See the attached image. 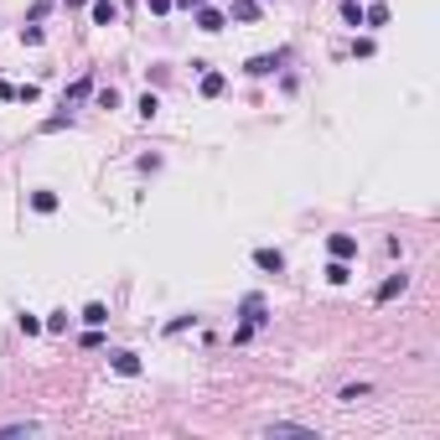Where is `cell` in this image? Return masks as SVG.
<instances>
[{
    "mask_svg": "<svg viewBox=\"0 0 440 440\" xmlns=\"http://www.w3.org/2000/svg\"><path fill=\"white\" fill-rule=\"evenodd\" d=\"M285 62H290V52H265V58H249V62H243V73H249V78H269V73L285 68Z\"/></svg>",
    "mask_w": 440,
    "mask_h": 440,
    "instance_id": "1",
    "label": "cell"
},
{
    "mask_svg": "<svg viewBox=\"0 0 440 440\" xmlns=\"http://www.w3.org/2000/svg\"><path fill=\"white\" fill-rule=\"evenodd\" d=\"M109 368L125 373V378H140V368H145V363H140L135 352H109Z\"/></svg>",
    "mask_w": 440,
    "mask_h": 440,
    "instance_id": "2",
    "label": "cell"
},
{
    "mask_svg": "<svg viewBox=\"0 0 440 440\" xmlns=\"http://www.w3.org/2000/svg\"><path fill=\"white\" fill-rule=\"evenodd\" d=\"M326 249H332V259H352V254H358V239H352V233H332Z\"/></svg>",
    "mask_w": 440,
    "mask_h": 440,
    "instance_id": "3",
    "label": "cell"
},
{
    "mask_svg": "<svg viewBox=\"0 0 440 440\" xmlns=\"http://www.w3.org/2000/svg\"><path fill=\"white\" fill-rule=\"evenodd\" d=\"M239 316H243V326H259V321H265V295H243Z\"/></svg>",
    "mask_w": 440,
    "mask_h": 440,
    "instance_id": "4",
    "label": "cell"
},
{
    "mask_svg": "<svg viewBox=\"0 0 440 440\" xmlns=\"http://www.w3.org/2000/svg\"><path fill=\"white\" fill-rule=\"evenodd\" d=\"M254 265L265 269V275H280V269H285V254H280V249H254Z\"/></svg>",
    "mask_w": 440,
    "mask_h": 440,
    "instance_id": "5",
    "label": "cell"
},
{
    "mask_svg": "<svg viewBox=\"0 0 440 440\" xmlns=\"http://www.w3.org/2000/svg\"><path fill=\"white\" fill-rule=\"evenodd\" d=\"M404 290H409V275H389L378 285V301H394V295H404Z\"/></svg>",
    "mask_w": 440,
    "mask_h": 440,
    "instance_id": "6",
    "label": "cell"
},
{
    "mask_svg": "<svg viewBox=\"0 0 440 440\" xmlns=\"http://www.w3.org/2000/svg\"><path fill=\"white\" fill-rule=\"evenodd\" d=\"M197 32H223V11H212V5H197Z\"/></svg>",
    "mask_w": 440,
    "mask_h": 440,
    "instance_id": "7",
    "label": "cell"
},
{
    "mask_svg": "<svg viewBox=\"0 0 440 440\" xmlns=\"http://www.w3.org/2000/svg\"><path fill=\"white\" fill-rule=\"evenodd\" d=\"M228 16H233V21H259V0H233Z\"/></svg>",
    "mask_w": 440,
    "mask_h": 440,
    "instance_id": "8",
    "label": "cell"
},
{
    "mask_svg": "<svg viewBox=\"0 0 440 440\" xmlns=\"http://www.w3.org/2000/svg\"><path fill=\"white\" fill-rule=\"evenodd\" d=\"M223 88H228V78H223V73H208V68H202V99H218Z\"/></svg>",
    "mask_w": 440,
    "mask_h": 440,
    "instance_id": "9",
    "label": "cell"
},
{
    "mask_svg": "<svg viewBox=\"0 0 440 440\" xmlns=\"http://www.w3.org/2000/svg\"><path fill=\"white\" fill-rule=\"evenodd\" d=\"M114 21H119L114 0H99V5H93V26H114Z\"/></svg>",
    "mask_w": 440,
    "mask_h": 440,
    "instance_id": "10",
    "label": "cell"
},
{
    "mask_svg": "<svg viewBox=\"0 0 440 440\" xmlns=\"http://www.w3.org/2000/svg\"><path fill=\"white\" fill-rule=\"evenodd\" d=\"M363 26H389V5H378V0L363 5Z\"/></svg>",
    "mask_w": 440,
    "mask_h": 440,
    "instance_id": "11",
    "label": "cell"
},
{
    "mask_svg": "<svg viewBox=\"0 0 440 440\" xmlns=\"http://www.w3.org/2000/svg\"><path fill=\"white\" fill-rule=\"evenodd\" d=\"M88 93H93V78H78L68 93H62V109H68V104H78V99H88Z\"/></svg>",
    "mask_w": 440,
    "mask_h": 440,
    "instance_id": "12",
    "label": "cell"
},
{
    "mask_svg": "<svg viewBox=\"0 0 440 440\" xmlns=\"http://www.w3.org/2000/svg\"><path fill=\"white\" fill-rule=\"evenodd\" d=\"M83 321H88V326H104L109 321V306L104 301H88V306H83Z\"/></svg>",
    "mask_w": 440,
    "mask_h": 440,
    "instance_id": "13",
    "label": "cell"
},
{
    "mask_svg": "<svg viewBox=\"0 0 440 440\" xmlns=\"http://www.w3.org/2000/svg\"><path fill=\"white\" fill-rule=\"evenodd\" d=\"M347 275H352L347 259H332V265H326V280H332V285H347Z\"/></svg>",
    "mask_w": 440,
    "mask_h": 440,
    "instance_id": "14",
    "label": "cell"
},
{
    "mask_svg": "<svg viewBox=\"0 0 440 440\" xmlns=\"http://www.w3.org/2000/svg\"><path fill=\"white\" fill-rule=\"evenodd\" d=\"M32 208L36 212H58V192H32Z\"/></svg>",
    "mask_w": 440,
    "mask_h": 440,
    "instance_id": "15",
    "label": "cell"
},
{
    "mask_svg": "<svg viewBox=\"0 0 440 440\" xmlns=\"http://www.w3.org/2000/svg\"><path fill=\"white\" fill-rule=\"evenodd\" d=\"M342 16H347V26H363V0H342Z\"/></svg>",
    "mask_w": 440,
    "mask_h": 440,
    "instance_id": "16",
    "label": "cell"
},
{
    "mask_svg": "<svg viewBox=\"0 0 440 440\" xmlns=\"http://www.w3.org/2000/svg\"><path fill=\"white\" fill-rule=\"evenodd\" d=\"M161 114V99H156V93H145V99H140V119H156Z\"/></svg>",
    "mask_w": 440,
    "mask_h": 440,
    "instance_id": "17",
    "label": "cell"
},
{
    "mask_svg": "<svg viewBox=\"0 0 440 440\" xmlns=\"http://www.w3.org/2000/svg\"><path fill=\"white\" fill-rule=\"evenodd\" d=\"M358 399H368V383H347L342 389V404H358Z\"/></svg>",
    "mask_w": 440,
    "mask_h": 440,
    "instance_id": "18",
    "label": "cell"
},
{
    "mask_svg": "<svg viewBox=\"0 0 440 440\" xmlns=\"http://www.w3.org/2000/svg\"><path fill=\"white\" fill-rule=\"evenodd\" d=\"M42 326H47V332H68V311H52Z\"/></svg>",
    "mask_w": 440,
    "mask_h": 440,
    "instance_id": "19",
    "label": "cell"
},
{
    "mask_svg": "<svg viewBox=\"0 0 440 440\" xmlns=\"http://www.w3.org/2000/svg\"><path fill=\"white\" fill-rule=\"evenodd\" d=\"M269 435H311V430H306V425H285V419H280V425H269Z\"/></svg>",
    "mask_w": 440,
    "mask_h": 440,
    "instance_id": "20",
    "label": "cell"
},
{
    "mask_svg": "<svg viewBox=\"0 0 440 440\" xmlns=\"http://www.w3.org/2000/svg\"><path fill=\"white\" fill-rule=\"evenodd\" d=\"M186 326H197V316H171V321H166V332L176 337V332H186Z\"/></svg>",
    "mask_w": 440,
    "mask_h": 440,
    "instance_id": "21",
    "label": "cell"
},
{
    "mask_svg": "<svg viewBox=\"0 0 440 440\" xmlns=\"http://www.w3.org/2000/svg\"><path fill=\"white\" fill-rule=\"evenodd\" d=\"M99 109H119V93L114 88H99Z\"/></svg>",
    "mask_w": 440,
    "mask_h": 440,
    "instance_id": "22",
    "label": "cell"
},
{
    "mask_svg": "<svg viewBox=\"0 0 440 440\" xmlns=\"http://www.w3.org/2000/svg\"><path fill=\"white\" fill-rule=\"evenodd\" d=\"M21 42H26V47H36V42H42V26H36V21H32V26H21Z\"/></svg>",
    "mask_w": 440,
    "mask_h": 440,
    "instance_id": "23",
    "label": "cell"
},
{
    "mask_svg": "<svg viewBox=\"0 0 440 440\" xmlns=\"http://www.w3.org/2000/svg\"><path fill=\"white\" fill-rule=\"evenodd\" d=\"M171 11V0H151V16H166Z\"/></svg>",
    "mask_w": 440,
    "mask_h": 440,
    "instance_id": "24",
    "label": "cell"
},
{
    "mask_svg": "<svg viewBox=\"0 0 440 440\" xmlns=\"http://www.w3.org/2000/svg\"><path fill=\"white\" fill-rule=\"evenodd\" d=\"M0 99H16V88H11V83H5V78H0Z\"/></svg>",
    "mask_w": 440,
    "mask_h": 440,
    "instance_id": "25",
    "label": "cell"
},
{
    "mask_svg": "<svg viewBox=\"0 0 440 440\" xmlns=\"http://www.w3.org/2000/svg\"><path fill=\"white\" fill-rule=\"evenodd\" d=\"M182 5H186V11H197V5H208V0H182Z\"/></svg>",
    "mask_w": 440,
    "mask_h": 440,
    "instance_id": "26",
    "label": "cell"
},
{
    "mask_svg": "<svg viewBox=\"0 0 440 440\" xmlns=\"http://www.w3.org/2000/svg\"><path fill=\"white\" fill-rule=\"evenodd\" d=\"M62 5H68V11H78V5H83V0H62Z\"/></svg>",
    "mask_w": 440,
    "mask_h": 440,
    "instance_id": "27",
    "label": "cell"
}]
</instances>
